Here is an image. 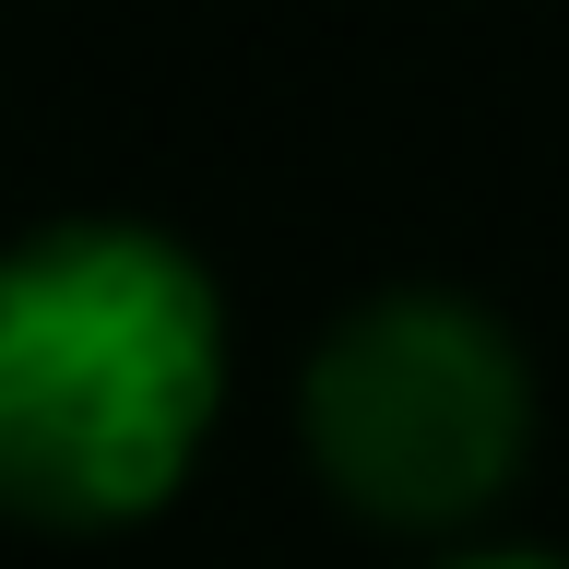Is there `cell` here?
Wrapping results in <instances>:
<instances>
[{
	"label": "cell",
	"instance_id": "7a4b0ae2",
	"mask_svg": "<svg viewBox=\"0 0 569 569\" xmlns=\"http://www.w3.org/2000/svg\"><path fill=\"white\" fill-rule=\"evenodd\" d=\"M309 475L380 533H462L533 462V368L522 332L451 284L356 297L297 368Z\"/></svg>",
	"mask_w": 569,
	"mask_h": 569
},
{
	"label": "cell",
	"instance_id": "3957f363",
	"mask_svg": "<svg viewBox=\"0 0 569 569\" xmlns=\"http://www.w3.org/2000/svg\"><path fill=\"white\" fill-rule=\"evenodd\" d=\"M439 569H569L558 546H462V558H439Z\"/></svg>",
	"mask_w": 569,
	"mask_h": 569
},
{
	"label": "cell",
	"instance_id": "6da1fadb",
	"mask_svg": "<svg viewBox=\"0 0 569 569\" xmlns=\"http://www.w3.org/2000/svg\"><path fill=\"white\" fill-rule=\"evenodd\" d=\"M226 416V297L167 226L71 213L0 249V522L131 533Z\"/></svg>",
	"mask_w": 569,
	"mask_h": 569
}]
</instances>
